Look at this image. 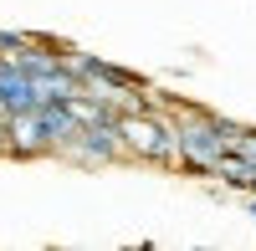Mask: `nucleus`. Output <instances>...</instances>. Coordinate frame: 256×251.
Wrapping results in <instances>:
<instances>
[{"label": "nucleus", "mask_w": 256, "mask_h": 251, "mask_svg": "<svg viewBox=\"0 0 256 251\" xmlns=\"http://www.w3.org/2000/svg\"><path fill=\"white\" fill-rule=\"evenodd\" d=\"M118 138H123V149L138 154V159L180 164V134H174V123H164L154 113H138V108L118 113Z\"/></svg>", "instance_id": "f257e3e1"}, {"label": "nucleus", "mask_w": 256, "mask_h": 251, "mask_svg": "<svg viewBox=\"0 0 256 251\" xmlns=\"http://www.w3.org/2000/svg\"><path fill=\"white\" fill-rule=\"evenodd\" d=\"M0 154H10V113L0 108Z\"/></svg>", "instance_id": "f03ea898"}]
</instances>
